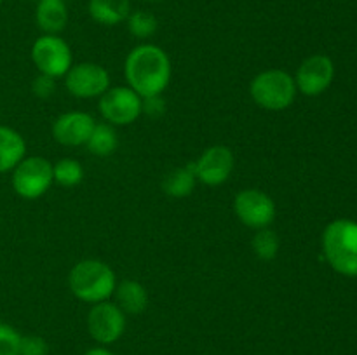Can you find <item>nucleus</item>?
I'll return each instance as SVG.
<instances>
[{
    "instance_id": "f257e3e1",
    "label": "nucleus",
    "mask_w": 357,
    "mask_h": 355,
    "mask_svg": "<svg viewBox=\"0 0 357 355\" xmlns=\"http://www.w3.org/2000/svg\"><path fill=\"white\" fill-rule=\"evenodd\" d=\"M126 79L129 87L142 97L162 94L169 86L171 61L164 49L153 44H142L126 58Z\"/></svg>"
},
{
    "instance_id": "f03ea898",
    "label": "nucleus",
    "mask_w": 357,
    "mask_h": 355,
    "mask_svg": "<svg viewBox=\"0 0 357 355\" xmlns=\"http://www.w3.org/2000/svg\"><path fill=\"white\" fill-rule=\"evenodd\" d=\"M68 285L77 299L96 305L108 301L117 287V281L114 270L107 263L100 260H84L70 270Z\"/></svg>"
},
{
    "instance_id": "7ed1b4c3",
    "label": "nucleus",
    "mask_w": 357,
    "mask_h": 355,
    "mask_svg": "<svg viewBox=\"0 0 357 355\" xmlns=\"http://www.w3.org/2000/svg\"><path fill=\"white\" fill-rule=\"evenodd\" d=\"M323 251L335 271L357 277V223L335 219L323 233Z\"/></svg>"
},
{
    "instance_id": "20e7f679",
    "label": "nucleus",
    "mask_w": 357,
    "mask_h": 355,
    "mask_svg": "<svg viewBox=\"0 0 357 355\" xmlns=\"http://www.w3.org/2000/svg\"><path fill=\"white\" fill-rule=\"evenodd\" d=\"M296 84L289 73L282 70H267L251 80L250 93L258 106L271 111H281L289 108L295 101Z\"/></svg>"
},
{
    "instance_id": "39448f33",
    "label": "nucleus",
    "mask_w": 357,
    "mask_h": 355,
    "mask_svg": "<svg viewBox=\"0 0 357 355\" xmlns=\"http://www.w3.org/2000/svg\"><path fill=\"white\" fill-rule=\"evenodd\" d=\"M52 181V164L44 157H28L13 169L14 191L28 200L42 197Z\"/></svg>"
},
{
    "instance_id": "423d86ee",
    "label": "nucleus",
    "mask_w": 357,
    "mask_h": 355,
    "mask_svg": "<svg viewBox=\"0 0 357 355\" xmlns=\"http://www.w3.org/2000/svg\"><path fill=\"white\" fill-rule=\"evenodd\" d=\"M31 59L40 73L49 77H63L72 68L70 45L58 35H42L31 47Z\"/></svg>"
},
{
    "instance_id": "0eeeda50",
    "label": "nucleus",
    "mask_w": 357,
    "mask_h": 355,
    "mask_svg": "<svg viewBox=\"0 0 357 355\" xmlns=\"http://www.w3.org/2000/svg\"><path fill=\"white\" fill-rule=\"evenodd\" d=\"M142 100L131 87L108 89L100 100V111L112 125H129L142 115Z\"/></svg>"
},
{
    "instance_id": "6e6552de",
    "label": "nucleus",
    "mask_w": 357,
    "mask_h": 355,
    "mask_svg": "<svg viewBox=\"0 0 357 355\" xmlns=\"http://www.w3.org/2000/svg\"><path fill=\"white\" fill-rule=\"evenodd\" d=\"M65 86L72 96L89 100L107 93L110 87V75L96 63H79L66 72Z\"/></svg>"
},
{
    "instance_id": "1a4fd4ad",
    "label": "nucleus",
    "mask_w": 357,
    "mask_h": 355,
    "mask_svg": "<svg viewBox=\"0 0 357 355\" xmlns=\"http://www.w3.org/2000/svg\"><path fill=\"white\" fill-rule=\"evenodd\" d=\"M234 209L241 221L250 228H267L275 218V204L265 191L243 190L236 195Z\"/></svg>"
},
{
    "instance_id": "9d476101",
    "label": "nucleus",
    "mask_w": 357,
    "mask_h": 355,
    "mask_svg": "<svg viewBox=\"0 0 357 355\" xmlns=\"http://www.w3.org/2000/svg\"><path fill=\"white\" fill-rule=\"evenodd\" d=\"M87 329L98 343H115L126 331L124 312L115 303H96L87 317Z\"/></svg>"
},
{
    "instance_id": "9b49d317",
    "label": "nucleus",
    "mask_w": 357,
    "mask_h": 355,
    "mask_svg": "<svg viewBox=\"0 0 357 355\" xmlns=\"http://www.w3.org/2000/svg\"><path fill=\"white\" fill-rule=\"evenodd\" d=\"M195 176L208 187L225 183L234 171V153L229 146L215 145L206 150L194 162Z\"/></svg>"
},
{
    "instance_id": "f8f14e48",
    "label": "nucleus",
    "mask_w": 357,
    "mask_h": 355,
    "mask_svg": "<svg viewBox=\"0 0 357 355\" xmlns=\"http://www.w3.org/2000/svg\"><path fill=\"white\" fill-rule=\"evenodd\" d=\"M333 75V61L324 54H314L300 65L295 77L296 89L305 96H319L330 87Z\"/></svg>"
},
{
    "instance_id": "ddd939ff",
    "label": "nucleus",
    "mask_w": 357,
    "mask_h": 355,
    "mask_svg": "<svg viewBox=\"0 0 357 355\" xmlns=\"http://www.w3.org/2000/svg\"><path fill=\"white\" fill-rule=\"evenodd\" d=\"M94 118L84 111H68L59 115L52 124V136L58 143L65 146L86 145L93 132Z\"/></svg>"
},
{
    "instance_id": "4468645a",
    "label": "nucleus",
    "mask_w": 357,
    "mask_h": 355,
    "mask_svg": "<svg viewBox=\"0 0 357 355\" xmlns=\"http://www.w3.org/2000/svg\"><path fill=\"white\" fill-rule=\"evenodd\" d=\"M35 19L45 35H56L68 23V9L65 0H38Z\"/></svg>"
},
{
    "instance_id": "2eb2a0df",
    "label": "nucleus",
    "mask_w": 357,
    "mask_h": 355,
    "mask_svg": "<svg viewBox=\"0 0 357 355\" xmlns=\"http://www.w3.org/2000/svg\"><path fill=\"white\" fill-rule=\"evenodd\" d=\"M26 153L23 136L7 125H0V174L13 171Z\"/></svg>"
},
{
    "instance_id": "dca6fc26",
    "label": "nucleus",
    "mask_w": 357,
    "mask_h": 355,
    "mask_svg": "<svg viewBox=\"0 0 357 355\" xmlns=\"http://www.w3.org/2000/svg\"><path fill=\"white\" fill-rule=\"evenodd\" d=\"M89 16L105 26H115L131 14L129 0H89Z\"/></svg>"
},
{
    "instance_id": "f3484780",
    "label": "nucleus",
    "mask_w": 357,
    "mask_h": 355,
    "mask_svg": "<svg viewBox=\"0 0 357 355\" xmlns=\"http://www.w3.org/2000/svg\"><path fill=\"white\" fill-rule=\"evenodd\" d=\"M115 298L117 306L124 313H142L149 305V294L146 289L136 281H124L115 287Z\"/></svg>"
},
{
    "instance_id": "a211bd4d",
    "label": "nucleus",
    "mask_w": 357,
    "mask_h": 355,
    "mask_svg": "<svg viewBox=\"0 0 357 355\" xmlns=\"http://www.w3.org/2000/svg\"><path fill=\"white\" fill-rule=\"evenodd\" d=\"M195 181H197V176H195L194 162H190L187 164V166L171 171V173L164 178L162 190L166 191L169 197L183 198L192 194V190H194L195 187Z\"/></svg>"
},
{
    "instance_id": "6ab92c4d",
    "label": "nucleus",
    "mask_w": 357,
    "mask_h": 355,
    "mask_svg": "<svg viewBox=\"0 0 357 355\" xmlns=\"http://www.w3.org/2000/svg\"><path fill=\"white\" fill-rule=\"evenodd\" d=\"M87 150L94 155L107 157L112 155V153L117 150L119 138L115 129L112 127V124H107V122H100V124L94 125L93 132H91L89 139H87Z\"/></svg>"
},
{
    "instance_id": "aec40b11",
    "label": "nucleus",
    "mask_w": 357,
    "mask_h": 355,
    "mask_svg": "<svg viewBox=\"0 0 357 355\" xmlns=\"http://www.w3.org/2000/svg\"><path fill=\"white\" fill-rule=\"evenodd\" d=\"M52 178L61 187H75L82 181L84 169L79 160L61 159L52 166Z\"/></svg>"
},
{
    "instance_id": "412c9836",
    "label": "nucleus",
    "mask_w": 357,
    "mask_h": 355,
    "mask_svg": "<svg viewBox=\"0 0 357 355\" xmlns=\"http://www.w3.org/2000/svg\"><path fill=\"white\" fill-rule=\"evenodd\" d=\"M157 19L152 13L146 10H136L128 16V28L132 37L149 38L157 31Z\"/></svg>"
},
{
    "instance_id": "4be33fe9",
    "label": "nucleus",
    "mask_w": 357,
    "mask_h": 355,
    "mask_svg": "<svg viewBox=\"0 0 357 355\" xmlns=\"http://www.w3.org/2000/svg\"><path fill=\"white\" fill-rule=\"evenodd\" d=\"M253 251L260 260L272 261L278 256L279 237L275 235V232L268 228L258 230V233L253 239Z\"/></svg>"
},
{
    "instance_id": "5701e85b",
    "label": "nucleus",
    "mask_w": 357,
    "mask_h": 355,
    "mask_svg": "<svg viewBox=\"0 0 357 355\" xmlns=\"http://www.w3.org/2000/svg\"><path fill=\"white\" fill-rule=\"evenodd\" d=\"M21 334L9 324L0 322V355H20Z\"/></svg>"
},
{
    "instance_id": "b1692460",
    "label": "nucleus",
    "mask_w": 357,
    "mask_h": 355,
    "mask_svg": "<svg viewBox=\"0 0 357 355\" xmlns=\"http://www.w3.org/2000/svg\"><path fill=\"white\" fill-rule=\"evenodd\" d=\"M20 355H49V345L44 338L35 336H21Z\"/></svg>"
},
{
    "instance_id": "393cba45",
    "label": "nucleus",
    "mask_w": 357,
    "mask_h": 355,
    "mask_svg": "<svg viewBox=\"0 0 357 355\" xmlns=\"http://www.w3.org/2000/svg\"><path fill=\"white\" fill-rule=\"evenodd\" d=\"M166 111V101L162 100L160 94L150 97H143L142 100V113L149 115L150 118H159L162 117Z\"/></svg>"
},
{
    "instance_id": "a878e982",
    "label": "nucleus",
    "mask_w": 357,
    "mask_h": 355,
    "mask_svg": "<svg viewBox=\"0 0 357 355\" xmlns=\"http://www.w3.org/2000/svg\"><path fill=\"white\" fill-rule=\"evenodd\" d=\"M54 89H56L54 77L44 75V73H40V75L33 80V84H31V90H33V94L37 97H42V100L51 96V94L54 93Z\"/></svg>"
},
{
    "instance_id": "bb28decb",
    "label": "nucleus",
    "mask_w": 357,
    "mask_h": 355,
    "mask_svg": "<svg viewBox=\"0 0 357 355\" xmlns=\"http://www.w3.org/2000/svg\"><path fill=\"white\" fill-rule=\"evenodd\" d=\"M84 355H114L112 352H108L107 348H91V350H87Z\"/></svg>"
},
{
    "instance_id": "cd10ccee",
    "label": "nucleus",
    "mask_w": 357,
    "mask_h": 355,
    "mask_svg": "<svg viewBox=\"0 0 357 355\" xmlns=\"http://www.w3.org/2000/svg\"><path fill=\"white\" fill-rule=\"evenodd\" d=\"M2 3H3V0H0V6H2Z\"/></svg>"
}]
</instances>
